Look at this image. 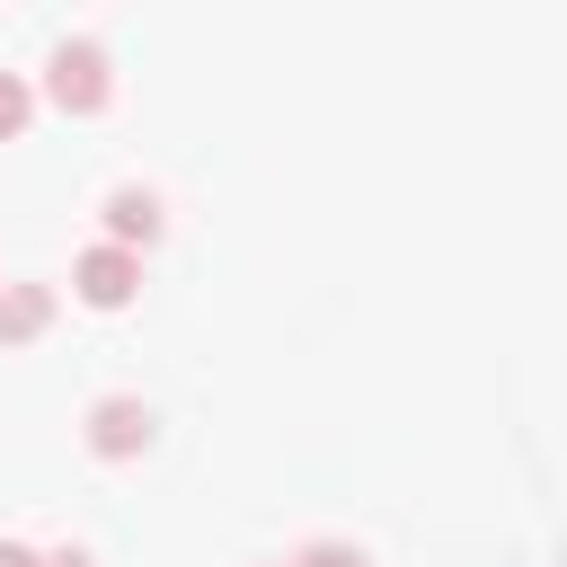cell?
I'll use <instances>...</instances> for the list:
<instances>
[{
	"instance_id": "1",
	"label": "cell",
	"mask_w": 567,
	"mask_h": 567,
	"mask_svg": "<svg viewBox=\"0 0 567 567\" xmlns=\"http://www.w3.org/2000/svg\"><path fill=\"white\" fill-rule=\"evenodd\" d=\"M106 89H115V80H106V53H97L89 35H80V44H53L44 97H53L62 115H97V106H106Z\"/></svg>"
},
{
	"instance_id": "2",
	"label": "cell",
	"mask_w": 567,
	"mask_h": 567,
	"mask_svg": "<svg viewBox=\"0 0 567 567\" xmlns=\"http://www.w3.org/2000/svg\"><path fill=\"white\" fill-rule=\"evenodd\" d=\"M71 292H80L89 310H124V301L142 292V257H133V248H89V257L71 266Z\"/></svg>"
},
{
	"instance_id": "3",
	"label": "cell",
	"mask_w": 567,
	"mask_h": 567,
	"mask_svg": "<svg viewBox=\"0 0 567 567\" xmlns=\"http://www.w3.org/2000/svg\"><path fill=\"white\" fill-rule=\"evenodd\" d=\"M89 452H97V461H133V452H151V408L124 399V390L97 399V408H89Z\"/></svg>"
},
{
	"instance_id": "4",
	"label": "cell",
	"mask_w": 567,
	"mask_h": 567,
	"mask_svg": "<svg viewBox=\"0 0 567 567\" xmlns=\"http://www.w3.org/2000/svg\"><path fill=\"white\" fill-rule=\"evenodd\" d=\"M106 230H115L106 248H151L159 239V195L151 186H115L106 195Z\"/></svg>"
},
{
	"instance_id": "5",
	"label": "cell",
	"mask_w": 567,
	"mask_h": 567,
	"mask_svg": "<svg viewBox=\"0 0 567 567\" xmlns=\"http://www.w3.org/2000/svg\"><path fill=\"white\" fill-rule=\"evenodd\" d=\"M53 328V292L44 284H0V346H35Z\"/></svg>"
},
{
	"instance_id": "6",
	"label": "cell",
	"mask_w": 567,
	"mask_h": 567,
	"mask_svg": "<svg viewBox=\"0 0 567 567\" xmlns=\"http://www.w3.org/2000/svg\"><path fill=\"white\" fill-rule=\"evenodd\" d=\"M27 115H35L27 80H18V71H0V142H18V133H27Z\"/></svg>"
},
{
	"instance_id": "7",
	"label": "cell",
	"mask_w": 567,
	"mask_h": 567,
	"mask_svg": "<svg viewBox=\"0 0 567 567\" xmlns=\"http://www.w3.org/2000/svg\"><path fill=\"white\" fill-rule=\"evenodd\" d=\"M292 567H363V549H346V540H310Z\"/></svg>"
},
{
	"instance_id": "8",
	"label": "cell",
	"mask_w": 567,
	"mask_h": 567,
	"mask_svg": "<svg viewBox=\"0 0 567 567\" xmlns=\"http://www.w3.org/2000/svg\"><path fill=\"white\" fill-rule=\"evenodd\" d=\"M0 567H44V558H35L27 540H0Z\"/></svg>"
},
{
	"instance_id": "9",
	"label": "cell",
	"mask_w": 567,
	"mask_h": 567,
	"mask_svg": "<svg viewBox=\"0 0 567 567\" xmlns=\"http://www.w3.org/2000/svg\"><path fill=\"white\" fill-rule=\"evenodd\" d=\"M44 567H97V558H89V549H53Z\"/></svg>"
}]
</instances>
